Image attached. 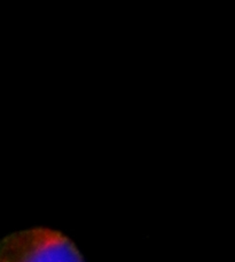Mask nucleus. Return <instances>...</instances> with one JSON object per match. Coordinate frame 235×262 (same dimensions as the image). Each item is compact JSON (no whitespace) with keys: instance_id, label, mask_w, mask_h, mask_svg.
<instances>
[{"instance_id":"nucleus-1","label":"nucleus","mask_w":235,"mask_h":262,"mask_svg":"<svg viewBox=\"0 0 235 262\" xmlns=\"http://www.w3.org/2000/svg\"><path fill=\"white\" fill-rule=\"evenodd\" d=\"M0 262H84L76 245L60 231L32 228L0 241Z\"/></svg>"}]
</instances>
